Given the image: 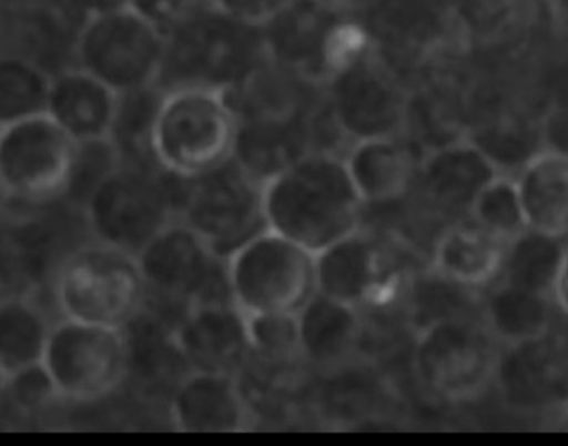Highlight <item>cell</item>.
Wrapping results in <instances>:
<instances>
[{
    "label": "cell",
    "instance_id": "cell-2",
    "mask_svg": "<svg viewBox=\"0 0 568 446\" xmlns=\"http://www.w3.org/2000/svg\"><path fill=\"white\" fill-rule=\"evenodd\" d=\"M270 61L262 27L221 12L209 0L166 33L156 85L164 94L184 88L236 90Z\"/></svg>",
    "mask_w": 568,
    "mask_h": 446
},
{
    "label": "cell",
    "instance_id": "cell-40",
    "mask_svg": "<svg viewBox=\"0 0 568 446\" xmlns=\"http://www.w3.org/2000/svg\"><path fill=\"white\" fill-rule=\"evenodd\" d=\"M199 2L200 0H132L131 9L166 34Z\"/></svg>",
    "mask_w": 568,
    "mask_h": 446
},
{
    "label": "cell",
    "instance_id": "cell-35",
    "mask_svg": "<svg viewBox=\"0 0 568 446\" xmlns=\"http://www.w3.org/2000/svg\"><path fill=\"white\" fill-rule=\"evenodd\" d=\"M119 164L121 154L111 139L79 143L75 163L62 199L72 209L83 212L90 196L111 172L118 170Z\"/></svg>",
    "mask_w": 568,
    "mask_h": 446
},
{
    "label": "cell",
    "instance_id": "cell-11",
    "mask_svg": "<svg viewBox=\"0 0 568 446\" xmlns=\"http://www.w3.org/2000/svg\"><path fill=\"white\" fill-rule=\"evenodd\" d=\"M354 17L327 0H293L262 24L266 54L273 64L325 87L345 62Z\"/></svg>",
    "mask_w": 568,
    "mask_h": 446
},
{
    "label": "cell",
    "instance_id": "cell-13",
    "mask_svg": "<svg viewBox=\"0 0 568 446\" xmlns=\"http://www.w3.org/2000/svg\"><path fill=\"white\" fill-rule=\"evenodd\" d=\"M164 49L166 34L129 7L83 23L77 67L115 93H129L156 83Z\"/></svg>",
    "mask_w": 568,
    "mask_h": 446
},
{
    "label": "cell",
    "instance_id": "cell-25",
    "mask_svg": "<svg viewBox=\"0 0 568 446\" xmlns=\"http://www.w3.org/2000/svg\"><path fill=\"white\" fill-rule=\"evenodd\" d=\"M301 357L318 368L345 364L363 335L361 308L315 293L296 314Z\"/></svg>",
    "mask_w": 568,
    "mask_h": 446
},
{
    "label": "cell",
    "instance_id": "cell-43",
    "mask_svg": "<svg viewBox=\"0 0 568 446\" xmlns=\"http://www.w3.org/2000/svg\"><path fill=\"white\" fill-rule=\"evenodd\" d=\"M552 302L557 312L568 318V247L552 287Z\"/></svg>",
    "mask_w": 568,
    "mask_h": 446
},
{
    "label": "cell",
    "instance_id": "cell-17",
    "mask_svg": "<svg viewBox=\"0 0 568 446\" xmlns=\"http://www.w3.org/2000/svg\"><path fill=\"white\" fill-rule=\"evenodd\" d=\"M566 346L550 330L541 338L503 346L496 385L505 402L521 410H547L568 396Z\"/></svg>",
    "mask_w": 568,
    "mask_h": 446
},
{
    "label": "cell",
    "instance_id": "cell-19",
    "mask_svg": "<svg viewBox=\"0 0 568 446\" xmlns=\"http://www.w3.org/2000/svg\"><path fill=\"white\" fill-rule=\"evenodd\" d=\"M171 420L181 432L234 434L252 427V410L237 375L189 371L170 403Z\"/></svg>",
    "mask_w": 568,
    "mask_h": 446
},
{
    "label": "cell",
    "instance_id": "cell-20",
    "mask_svg": "<svg viewBox=\"0 0 568 446\" xmlns=\"http://www.w3.org/2000/svg\"><path fill=\"white\" fill-rule=\"evenodd\" d=\"M317 291L363 308L387 291L384 252L363 227L315 255Z\"/></svg>",
    "mask_w": 568,
    "mask_h": 446
},
{
    "label": "cell",
    "instance_id": "cell-8",
    "mask_svg": "<svg viewBox=\"0 0 568 446\" xmlns=\"http://www.w3.org/2000/svg\"><path fill=\"white\" fill-rule=\"evenodd\" d=\"M262 185L233 158L199 178H184L178 220L202 235L216 254L227 259L245 242L268 230Z\"/></svg>",
    "mask_w": 568,
    "mask_h": 446
},
{
    "label": "cell",
    "instance_id": "cell-3",
    "mask_svg": "<svg viewBox=\"0 0 568 446\" xmlns=\"http://www.w3.org/2000/svg\"><path fill=\"white\" fill-rule=\"evenodd\" d=\"M181 175L171 174L158 161L121 160L88 200V230L98 242L132 255L178 220Z\"/></svg>",
    "mask_w": 568,
    "mask_h": 446
},
{
    "label": "cell",
    "instance_id": "cell-30",
    "mask_svg": "<svg viewBox=\"0 0 568 446\" xmlns=\"http://www.w3.org/2000/svg\"><path fill=\"white\" fill-rule=\"evenodd\" d=\"M52 75L40 65L2 54L0 62V118L2 125L48 114Z\"/></svg>",
    "mask_w": 568,
    "mask_h": 446
},
{
    "label": "cell",
    "instance_id": "cell-15",
    "mask_svg": "<svg viewBox=\"0 0 568 446\" xmlns=\"http://www.w3.org/2000/svg\"><path fill=\"white\" fill-rule=\"evenodd\" d=\"M79 142L49 114L33 115L0 130L3 199L44 203L62 199Z\"/></svg>",
    "mask_w": 568,
    "mask_h": 446
},
{
    "label": "cell",
    "instance_id": "cell-5",
    "mask_svg": "<svg viewBox=\"0 0 568 446\" xmlns=\"http://www.w3.org/2000/svg\"><path fill=\"white\" fill-rule=\"evenodd\" d=\"M54 297L62 317L125 330L145 308L146 286L135 255L97 241L67 256Z\"/></svg>",
    "mask_w": 568,
    "mask_h": 446
},
{
    "label": "cell",
    "instance_id": "cell-7",
    "mask_svg": "<svg viewBox=\"0 0 568 446\" xmlns=\"http://www.w3.org/2000/svg\"><path fill=\"white\" fill-rule=\"evenodd\" d=\"M231 294L245 315H296L317 293L315 254L272 230L227 256Z\"/></svg>",
    "mask_w": 568,
    "mask_h": 446
},
{
    "label": "cell",
    "instance_id": "cell-32",
    "mask_svg": "<svg viewBox=\"0 0 568 446\" xmlns=\"http://www.w3.org/2000/svg\"><path fill=\"white\" fill-rule=\"evenodd\" d=\"M466 136L504 174H517L525 163L542 150L538 119L528 121L518 115H507L478 130H468Z\"/></svg>",
    "mask_w": 568,
    "mask_h": 446
},
{
    "label": "cell",
    "instance_id": "cell-16",
    "mask_svg": "<svg viewBox=\"0 0 568 446\" xmlns=\"http://www.w3.org/2000/svg\"><path fill=\"white\" fill-rule=\"evenodd\" d=\"M171 341L189 371L237 375L252 356L247 317L234 304L189 308Z\"/></svg>",
    "mask_w": 568,
    "mask_h": 446
},
{
    "label": "cell",
    "instance_id": "cell-29",
    "mask_svg": "<svg viewBox=\"0 0 568 446\" xmlns=\"http://www.w3.org/2000/svg\"><path fill=\"white\" fill-rule=\"evenodd\" d=\"M567 247V239L528 227L507 242L503 272L497 281L552 297Z\"/></svg>",
    "mask_w": 568,
    "mask_h": 446
},
{
    "label": "cell",
    "instance_id": "cell-18",
    "mask_svg": "<svg viewBox=\"0 0 568 446\" xmlns=\"http://www.w3.org/2000/svg\"><path fill=\"white\" fill-rule=\"evenodd\" d=\"M2 54L19 55L52 77L77 67L83 23L55 2L2 9Z\"/></svg>",
    "mask_w": 568,
    "mask_h": 446
},
{
    "label": "cell",
    "instance_id": "cell-45",
    "mask_svg": "<svg viewBox=\"0 0 568 446\" xmlns=\"http://www.w3.org/2000/svg\"><path fill=\"white\" fill-rule=\"evenodd\" d=\"M327 2L333 3V6L339 7V9L346 10V12L353 13V16H359L367 6H369L371 0H327Z\"/></svg>",
    "mask_w": 568,
    "mask_h": 446
},
{
    "label": "cell",
    "instance_id": "cell-6",
    "mask_svg": "<svg viewBox=\"0 0 568 446\" xmlns=\"http://www.w3.org/2000/svg\"><path fill=\"white\" fill-rule=\"evenodd\" d=\"M500 353L483 317L448 318L415 333L413 367L430 395L471 403L496 385Z\"/></svg>",
    "mask_w": 568,
    "mask_h": 446
},
{
    "label": "cell",
    "instance_id": "cell-46",
    "mask_svg": "<svg viewBox=\"0 0 568 446\" xmlns=\"http://www.w3.org/2000/svg\"><path fill=\"white\" fill-rule=\"evenodd\" d=\"M40 2H55L64 6V0H2V9H19V7L33 6V3Z\"/></svg>",
    "mask_w": 568,
    "mask_h": 446
},
{
    "label": "cell",
    "instance_id": "cell-24",
    "mask_svg": "<svg viewBox=\"0 0 568 446\" xmlns=\"http://www.w3.org/2000/svg\"><path fill=\"white\" fill-rule=\"evenodd\" d=\"M507 242L476 221H462L442 233L429 268L469 290L493 286L503 272Z\"/></svg>",
    "mask_w": 568,
    "mask_h": 446
},
{
    "label": "cell",
    "instance_id": "cell-31",
    "mask_svg": "<svg viewBox=\"0 0 568 446\" xmlns=\"http://www.w3.org/2000/svg\"><path fill=\"white\" fill-rule=\"evenodd\" d=\"M164 93L156 85L119 94L111 140L124 161H156L152 151L154 121Z\"/></svg>",
    "mask_w": 568,
    "mask_h": 446
},
{
    "label": "cell",
    "instance_id": "cell-27",
    "mask_svg": "<svg viewBox=\"0 0 568 446\" xmlns=\"http://www.w3.org/2000/svg\"><path fill=\"white\" fill-rule=\"evenodd\" d=\"M552 297L497 281L483 298V320L503 346L526 343L552 330Z\"/></svg>",
    "mask_w": 568,
    "mask_h": 446
},
{
    "label": "cell",
    "instance_id": "cell-9",
    "mask_svg": "<svg viewBox=\"0 0 568 446\" xmlns=\"http://www.w3.org/2000/svg\"><path fill=\"white\" fill-rule=\"evenodd\" d=\"M357 19L402 79L403 72L424 69L471 45L448 0H371Z\"/></svg>",
    "mask_w": 568,
    "mask_h": 446
},
{
    "label": "cell",
    "instance_id": "cell-23",
    "mask_svg": "<svg viewBox=\"0 0 568 446\" xmlns=\"http://www.w3.org/2000/svg\"><path fill=\"white\" fill-rule=\"evenodd\" d=\"M119 94L97 77L72 67L52 77L48 114L75 142L111 139Z\"/></svg>",
    "mask_w": 568,
    "mask_h": 446
},
{
    "label": "cell",
    "instance_id": "cell-4",
    "mask_svg": "<svg viewBox=\"0 0 568 446\" xmlns=\"http://www.w3.org/2000/svg\"><path fill=\"white\" fill-rule=\"evenodd\" d=\"M237 115L223 91L184 88L164 94L152 133L163 170L199 178L233 160Z\"/></svg>",
    "mask_w": 568,
    "mask_h": 446
},
{
    "label": "cell",
    "instance_id": "cell-21",
    "mask_svg": "<svg viewBox=\"0 0 568 446\" xmlns=\"http://www.w3.org/2000/svg\"><path fill=\"white\" fill-rule=\"evenodd\" d=\"M416 146L405 133L349 143L343 160L364 205L395 202L409 191L423 158Z\"/></svg>",
    "mask_w": 568,
    "mask_h": 446
},
{
    "label": "cell",
    "instance_id": "cell-36",
    "mask_svg": "<svg viewBox=\"0 0 568 446\" xmlns=\"http://www.w3.org/2000/svg\"><path fill=\"white\" fill-rule=\"evenodd\" d=\"M252 356L266 364H291L301 359L297 318L293 314H262L247 317Z\"/></svg>",
    "mask_w": 568,
    "mask_h": 446
},
{
    "label": "cell",
    "instance_id": "cell-42",
    "mask_svg": "<svg viewBox=\"0 0 568 446\" xmlns=\"http://www.w3.org/2000/svg\"><path fill=\"white\" fill-rule=\"evenodd\" d=\"M131 2L132 0H64V6L80 22L85 23L87 20L94 19V17H103L129 9Z\"/></svg>",
    "mask_w": 568,
    "mask_h": 446
},
{
    "label": "cell",
    "instance_id": "cell-34",
    "mask_svg": "<svg viewBox=\"0 0 568 446\" xmlns=\"http://www.w3.org/2000/svg\"><path fill=\"white\" fill-rule=\"evenodd\" d=\"M469 217L505 242L528 230L514 174H499L476 196Z\"/></svg>",
    "mask_w": 568,
    "mask_h": 446
},
{
    "label": "cell",
    "instance_id": "cell-39",
    "mask_svg": "<svg viewBox=\"0 0 568 446\" xmlns=\"http://www.w3.org/2000/svg\"><path fill=\"white\" fill-rule=\"evenodd\" d=\"M542 150L568 158V103H554L538 118Z\"/></svg>",
    "mask_w": 568,
    "mask_h": 446
},
{
    "label": "cell",
    "instance_id": "cell-37",
    "mask_svg": "<svg viewBox=\"0 0 568 446\" xmlns=\"http://www.w3.org/2000/svg\"><path fill=\"white\" fill-rule=\"evenodd\" d=\"M469 44L494 40L517 20L525 0H448Z\"/></svg>",
    "mask_w": 568,
    "mask_h": 446
},
{
    "label": "cell",
    "instance_id": "cell-1",
    "mask_svg": "<svg viewBox=\"0 0 568 446\" xmlns=\"http://www.w3.org/2000/svg\"><path fill=\"white\" fill-rule=\"evenodd\" d=\"M266 226L312 254L363 227V199L343 154L312 151L263 182Z\"/></svg>",
    "mask_w": 568,
    "mask_h": 446
},
{
    "label": "cell",
    "instance_id": "cell-47",
    "mask_svg": "<svg viewBox=\"0 0 568 446\" xmlns=\"http://www.w3.org/2000/svg\"><path fill=\"white\" fill-rule=\"evenodd\" d=\"M564 13H566V20L568 24V0H564Z\"/></svg>",
    "mask_w": 568,
    "mask_h": 446
},
{
    "label": "cell",
    "instance_id": "cell-22",
    "mask_svg": "<svg viewBox=\"0 0 568 446\" xmlns=\"http://www.w3.org/2000/svg\"><path fill=\"white\" fill-rule=\"evenodd\" d=\"M499 174L496 164L465 135L426 151L416 182L437 205L468 213L476 196Z\"/></svg>",
    "mask_w": 568,
    "mask_h": 446
},
{
    "label": "cell",
    "instance_id": "cell-26",
    "mask_svg": "<svg viewBox=\"0 0 568 446\" xmlns=\"http://www.w3.org/2000/svg\"><path fill=\"white\" fill-rule=\"evenodd\" d=\"M515 175L526 226L568 237V158L541 150Z\"/></svg>",
    "mask_w": 568,
    "mask_h": 446
},
{
    "label": "cell",
    "instance_id": "cell-41",
    "mask_svg": "<svg viewBox=\"0 0 568 446\" xmlns=\"http://www.w3.org/2000/svg\"><path fill=\"white\" fill-rule=\"evenodd\" d=\"M209 2L234 19L262 27L276 13L286 9L293 0H209Z\"/></svg>",
    "mask_w": 568,
    "mask_h": 446
},
{
    "label": "cell",
    "instance_id": "cell-28",
    "mask_svg": "<svg viewBox=\"0 0 568 446\" xmlns=\"http://www.w3.org/2000/svg\"><path fill=\"white\" fill-rule=\"evenodd\" d=\"M54 323L33 298L9 296L0 305V372L3 378L43 362Z\"/></svg>",
    "mask_w": 568,
    "mask_h": 446
},
{
    "label": "cell",
    "instance_id": "cell-38",
    "mask_svg": "<svg viewBox=\"0 0 568 446\" xmlns=\"http://www.w3.org/2000/svg\"><path fill=\"white\" fill-rule=\"evenodd\" d=\"M2 385L9 393L10 402L24 413H33L48 406L52 399H61L43 362L24 367L10 377L3 378Z\"/></svg>",
    "mask_w": 568,
    "mask_h": 446
},
{
    "label": "cell",
    "instance_id": "cell-33",
    "mask_svg": "<svg viewBox=\"0 0 568 446\" xmlns=\"http://www.w3.org/2000/svg\"><path fill=\"white\" fill-rule=\"evenodd\" d=\"M476 291L459 286L433 270L417 277L409 294V317L415 333L442 320L483 317L475 312Z\"/></svg>",
    "mask_w": 568,
    "mask_h": 446
},
{
    "label": "cell",
    "instance_id": "cell-12",
    "mask_svg": "<svg viewBox=\"0 0 568 446\" xmlns=\"http://www.w3.org/2000/svg\"><path fill=\"white\" fill-rule=\"evenodd\" d=\"M129 357L125 330L62 317L52 326L43 365L61 399L85 403L121 385Z\"/></svg>",
    "mask_w": 568,
    "mask_h": 446
},
{
    "label": "cell",
    "instance_id": "cell-10",
    "mask_svg": "<svg viewBox=\"0 0 568 446\" xmlns=\"http://www.w3.org/2000/svg\"><path fill=\"white\" fill-rule=\"evenodd\" d=\"M146 294L195 305L234 304L226 259L182 221L160 231L136 255Z\"/></svg>",
    "mask_w": 568,
    "mask_h": 446
},
{
    "label": "cell",
    "instance_id": "cell-44",
    "mask_svg": "<svg viewBox=\"0 0 568 446\" xmlns=\"http://www.w3.org/2000/svg\"><path fill=\"white\" fill-rule=\"evenodd\" d=\"M550 427L568 432V398L549 410Z\"/></svg>",
    "mask_w": 568,
    "mask_h": 446
},
{
    "label": "cell",
    "instance_id": "cell-14",
    "mask_svg": "<svg viewBox=\"0 0 568 446\" xmlns=\"http://www.w3.org/2000/svg\"><path fill=\"white\" fill-rule=\"evenodd\" d=\"M325 98L349 143L405 132L412 90L375 45L325 83Z\"/></svg>",
    "mask_w": 568,
    "mask_h": 446
}]
</instances>
